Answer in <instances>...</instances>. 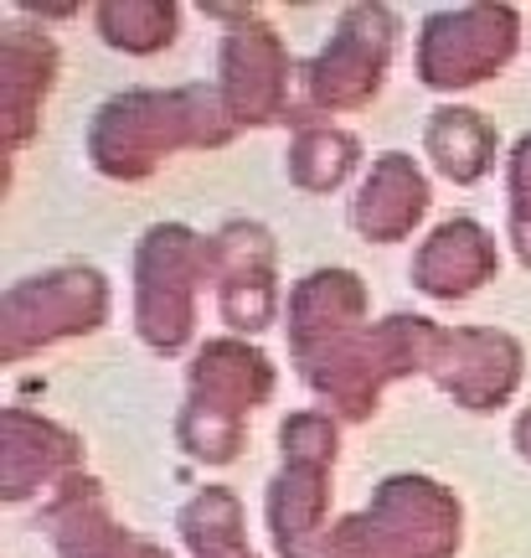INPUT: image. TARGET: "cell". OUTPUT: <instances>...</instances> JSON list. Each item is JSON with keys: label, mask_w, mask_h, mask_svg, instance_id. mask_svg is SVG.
I'll use <instances>...</instances> for the list:
<instances>
[{"label": "cell", "mask_w": 531, "mask_h": 558, "mask_svg": "<svg viewBox=\"0 0 531 558\" xmlns=\"http://www.w3.org/2000/svg\"><path fill=\"white\" fill-rule=\"evenodd\" d=\"M423 213V181L418 171H408L403 160H382V171L367 181V202L356 207V222L367 233H403L408 222Z\"/></svg>", "instance_id": "obj_2"}, {"label": "cell", "mask_w": 531, "mask_h": 558, "mask_svg": "<svg viewBox=\"0 0 531 558\" xmlns=\"http://www.w3.org/2000/svg\"><path fill=\"white\" fill-rule=\"evenodd\" d=\"M485 269H491V243H485V233H480L474 222H449V228L433 233L429 254H423V290H433V295H459V290L480 284Z\"/></svg>", "instance_id": "obj_1"}, {"label": "cell", "mask_w": 531, "mask_h": 558, "mask_svg": "<svg viewBox=\"0 0 531 558\" xmlns=\"http://www.w3.org/2000/svg\"><path fill=\"white\" fill-rule=\"evenodd\" d=\"M433 156H439V166L449 171V177L470 181L485 171V150H491V135H485V124L474 120V114H465V109H449V114H439L433 120Z\"/></svg>", "instance_id": "obj_3"}]
</instances>
